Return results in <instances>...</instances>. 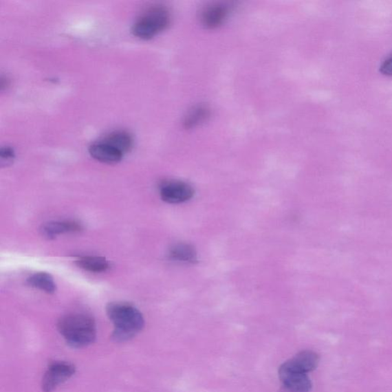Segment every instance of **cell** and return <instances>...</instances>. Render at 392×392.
Wrapping results in <instances>:
<instances>
[{
    "label": "cell",
    "mask_w": 392,
    "mask_h": 392,
    "mask_svg": "<svg viewBox=\"0 0 392 392\" xmlns=\"http://www.w3.org/2000/svg\"><path fill=\"white\" fill-rule=\"evenodd\" d=\"M107 314L113 324L112 339L126 342L136 336L145 326L143 314L130 303L113 302L106 308Z\"/></svg>",
    "instance_id": "6da1fadb"
},
{
    "label": "cell",
    "mask_w": 392,
    "mask_h": 392,
    "mask_svg": "<svg viewBox=\"0 0 392 392\" xmlns=\"http://www.w3.org/2000/svg\"><path fill=\"white\" fill-rule=\"evenodd\" d=\"M57 327L66 342L74 348L89 346L96 340V323L90 315L83 313L65 315L58 321Z\"/></svg>",
    "instance_id": "7a4b0ae2"
},
{
    "label": "cell",
    "mask_w": 392,
    "mask_h": 392,
    "mask_svg": "<svg viewBox=\"0 0 392 392\" xmlns=\"http://www.w3.org/2000/svg\"><path fill=\"white\" fill-rule=\"evenodd\" d=\"M171 21V12L165 6H153L142 13L133 25L132 32L138 38L150 39L164 31Z\"/></svg>",
    "instance_id": "3957f363"
},
{
    "label": "cell",
    "mask_w": 392,
    "mask_h": 392,
    "mask_svg": "<svg viewBox=\"0 0 392 392\" xmlns=\"http://www.w3.org/2000/svg\"><path fill=\"white\" fill-rule=\"evenodd\" d=\"M76 368L72 363L64 361H55L49 364L43 378L42 388L44 392H52L60 384L69 380L74 373Z\"/></svg>",
    "instance_id": "277c9868"
},
{
    "label": "cell",
    "mask_w": 392,
    "mask_h": 392,
    "mask_svg": "<svg viewBox=\"0 0 392 392\" xmlns=\"http://www.w3.org/2000/svg\"><path fill=\"white\" fill-rule=\"evenodd\" d=\"M161 199L167 204H179L191 199L194 189L181 181H166L160 186Z\"/></svg>",
    "instance_id": "5b68a950"
},
{
    "label": "cell",
    "mask_w": 392,
    "mask_h": 392,
    "mask_svg": "<svg viewBox=\"0 0 392 392\" xmlns=\"http://www.w3.org/2000/svg\"><path fill=\"white\" fill-rule=\"evenodd\" d=\"M279 373L282 386L295 392H309L312 389L308 374L290 369L285 363L280 367Z\"/></svg>",
    "instance_id": "8992f818"
},
{
    "label": "cell",
    "mask_w": 392,
    "mask_h": 392,
    "mask_svg": "<svg viewBox=\"0 0 392 392\" xmlns=\"http://www.w3.org/2000/svg\"><path fill=\"white\" fill-rule=\"evenodd\" d=\"M229 13L228 6L225 3H212L201 12V23L206 28L214 30L225 23Z\"/></svg>",
    "instance_id": "52a82bcc"
},
{
    "label": "cell",
    "mask_w": 392,
    "mask_h": 392,
    "mask_svg": "<svg viewBox=\"0 0 392 392\" xmlns=\"http://www.w3.org/2000/svg\"><path fill=\"white\" fill-rule=\"evenodd\" d=\"M320 357L315 351L304 350L297 353L292 359L285 362V364L289 368L300 373L308 374L314 371L318 367Z\"/></svg>",
    "instance_id": "ba28073f"
},
{
    "label": "cell",
    "mask_w": 392,
    "mask_h": 392,
    "mask_svg": "<svg viewBox=\"0 0 392 392\" xmlns=\"http://www.w3.org/2000/svg\"><path fill=\"white\" fill-rule=\"evenodd\" d=\"M89 153L94 159L108 164L118 163L122 160L124 155L117 149L106 144L102 140L92 144L89 148Z\"/></svg>",
    "instance_id": "9c48e42d"
},
{
    "label": "cell",
    "mask_w": 392,
    "mask_h": 392,
    "mask_svg": "<svg viewBox=\"0 0 392 392\" xmlns=\"http://www.w3.org/2000/svg\"><path fill=\"white\" fill-rule=\"evenodd\" d=\"M83 227L79 222L76 221H57L46 223L43 226L42 232L46 238L53 239L58 235L78 232L82 231Z\"/></svg>",
    "instance_id": "30bf717a"
},
{
    "label": "cell",
    "mask_w": 392,
    "mask_h": 392,
    "mask_svg": "<svg viewBox=\"0 0 392 392\" xmlns=\"http://www.w3.org/2000/svg\"><path fill=\"white\" fill-rule=\"evenodd\" d=\"M102 141L117 149L118 151L123 154L129 152L133 146L131 135L124 131H113L107 135Z\"/></svg>",
    "instance_id": "8fae6325"
},
{
    "label": "cell",
    "mask_w": 392,
    "mask_h": 392,
    "mask_svg": "<svg viewBox=\"0 0 392 392\" xmlns=\"http://www.w3.org/2000/svg\"><path fill=\"white\" fill-rule=\"evenodd\" d=\"M76 263L78 268L92 273L105 272L110 268L109 262L103 258V257H80V258L76 260Z\"/></svg>",
    "instance_id": "7c38bea8"
},
{
    "label": "cell",
    "mask_w": 392,
    "mask_h": 392,
    "mask_svg": "<svg viewBox=\"0 0 392 392\" xmlns=\"http://www.w3.org/2000/svg\"><path fill=\"white\" fill-rule=\"evenodd\" d=\"M27 283L30 286L41 290L49 294H52L56 292V283L52 276L48 273L34 274L27 279Z\"/></svg>",
    "instance_id": "4fadbf2b"
},
{
    "label": "cell",
    "mask_w": 392,
    "mask_h": 392,
    "mask_svg": "<svg viewBox=\"0 0 392 392\" xmlns=\"http://www.w3.org/2000/svg\"><path fill=\"white\" fill-rule=\"evenodd\" d=\"M172 260L186 262L195 263L197 261V254H196L195 248L187 244H179L173 246L168 254Z\"/></svg>",
    "instance_id": "5bb4252c"
},
{
    "label": "cell",
    "mask_w": 392,
    "mask_h": 392,
    "mask_svg": "<svg viewBox=\"0 0 392 392\" xmlns=\"http://www.w3.org/2000/svg\"><path fill=\"white\" fill-rule=\"evenodd\" d=\"M210 110L205 105H199L189 111L184 120V126L187 129H192L205 121L209 118Z\"/></svg>",
    "instance_id": "9a60e30c"
},
{
    "label": "cell",
    "mask_w": 392,
    "mask_h": 392,
    "mask_svg": "<svg viewBox=\"0 0 392 392\" xmlns=\"http://www.w3.org/2000/svg\"><path fill=\"white\" fill-rule=\"evenodd\" d=\"M380 72L384 76H392V56L384 61L380 67Z\"/></svg>",
    "instance_id": "2e32d148"
},
{
    "label": "cell",
    "mask_w": 392,
    "mask_h": 392,
    "mask_svg": "<svg viewBox=\"0 0 392 392\" xmlns=\"http://www.w3.org/2000/svg\"><path fill=\"white\" fill-rule=\"evenodd\" d=\"M2 161L11 162L15 157L14 152L10 147L3 148L0 153Z\"/></svg>",
    "instance_id": "e0dca14e"
},
{
    "label": "cell",
    "mask_w": 392,
    "mask_h": 392,
    "mask_svg": "<svg viewBox=\"0 0 392 392\" xmlns=\"http://www.w3.org/2000/svg\"><path fill=\"white\" fill-rule=\"evenodd\" d=\"M279 392H295V391L290 390L285 386H282Z\"/></svg>",
    "instance_id": "ac0fdd59"
}]
</instances>
